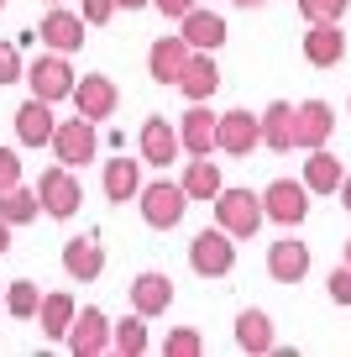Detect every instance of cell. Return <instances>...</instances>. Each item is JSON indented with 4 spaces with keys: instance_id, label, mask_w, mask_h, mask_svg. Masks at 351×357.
Segmentation results:
<instances>
[{
    "instance_id": "25",
    "label": "cell",
    "mask_w": 351,
    "mask_h": 357,
    "mask_svg": "<svg viewBox=\"0 0 351 357\" xmlns=\"http://www.w3.org/2000/svg\"><path fill=\"white\" fill-rule=\"evenodd\" d=\"M263 147H273V153H294V105H288V100H273L263 111Z\"/></svg>"
},
{
    "instance_id": "16",
    "label": "cell",
    "mask_w": 351,
    "mask_h": 357,
    "mask_svg": "<svg viewBox=\"0 0 351 357\" xmlns=\"http://www.w3.org/2000/svg\"><path fill=\"white\" fill-rule=\"evenodd\" d=\"M178 89H184L189 100H210L220 89V68H215V53H205V47H194L184 63V74H178Z\"/></svg>"
},
{
    "instance_id": "30",
    "label": "cell",
    "mask_w": 351,
    "mask_h": 357,
    "mask_svg": "<svg viewBox=\"0 0 351 357\" xmlns=\"http://www.w3.org/2000/svg\"><path fill=\"white\" fill-rule=\"evenodd\" d=\"M110 347H116L121 357H142L147 352V315L132 310L126 321H116V326H110Z\"/></svg>"
},
{
    "instance_id": "10",
    "label": "cell",
    "mask_w": 351,
    "mask_h": 357,
    "mask_svg": "<svg viewBox=\"0 0 351 357\" xmlns=\"http://www.w3.org/2000/svg\"><path fill=\"white\" fill-rule=\"evenodd\" d=\"M68 100H74L79 116L105 121V116H116V100H121V95H116V84H110L105 74H84V79L74 84V95H68Z\"/></svg>"
},
{
    "instance_id": "2",
    "label": "cell",
    "mask_w": 351,
    "mask_h": 357,
    "mask_svg": "<svg viewBox=\"0 0 351 357\" xmlns=\"http://www.w3.org/2000/svg\"><path fill=\"white\" fill-rule=\"evenodd\" d=\"M263 221H267L263 195H252V190H220L215 195V226H226L231 236H257Z\"/></svg>"
},
{
    "instance_id": "27",
    "label": "cell",
    "mask_w": 351,
    "mask_h": 357,
    "mask_svg": "<svg viewBox=\"0 0 351 357\" xmlns=\"http://www.w3.org/2000/svg\"><path fill=\"white\" fill-rule=\"evenodd\" d=\"M74 315H79L74 294H42V305H37V321H42V336H53V342H63V336H68Z\"/></svg>"
},
{
    "instance_id": "31",
    "label": "cell",
    "mask_w": 351,
    "mask_h": 357,
    "mask_svg": "<svg viewBox=\"0 0 351 357\" xmlns=\"http://www.w3.org/2000/svg\"><path fill=\"white\" fill-rule=\"evenodd\" d=\"M37 305H42V289H37L32 279H16L11 289H6V310H11L16 321H37Z\"/></svg>"
},
{
    "instance_id": "9",
    "label": "cell",
    "mask_w": 351,
    "mask_h": 357,
    "mask_svg": "<svg viewBox=\"0 0 351 357\" xmlns=\"http://www.w3.org/2000/svg\"><path fill=\"white\" fill-rule=\"evenodd\" d=\"M68 352L74 357H100V352H110V321H105V310H95V305H84V310L74 315V326H68Z\"/></svg>"
},
{
    "instance_id": "33",
    "label": "cell",
    "mask_w": 351,
    "mask_h": 357,
    "mask_svg": "<svg viewBox=\"0 0 351 357\" xmlns=\"http://www.w3.org/2000/svg\"><path fill=\"white\" fill-rule=\"evenodd\" d=\"M351 0H299V16L304 22H341Z\"/></svg>"
},
{
    "instance_id": "45",
    "label": "cell",
    "mask_w": 351,
    "mask_h": 357,
    "mask_svg": "<svg viewBox=\"0 0 351 357\" xmlns=\"http://www.w3.org/2000/svg\"><path fill=\"white\" fill-rule=\"evenodd\" d=\"M53 6H58V0H53Z\"/></svg>"
},
{
    "instance_id": "41",
    "label": "cell",
    "mask_w": 351,
    "mask_h": 357,
    "mask_svg": "<svg viewBox=\"0 0 351 357\" xmlns=\"http://www.w3.org/2000/svg\"><path fill=\"white\" fill-rule=\"evenodd\" d=\"M116 6H126V11H142V6H153V0H116Z\"/></svg>"
},
{
    "instance_id": "32",
    "label": "cell",
    "mask_w": 351,
    "mask_h": 357,
    "mask_svg": "<svg viewBox=\"0 0 351 357\" xmlns=\"http://www.w3.org/2000/svg\"><path fill=\"white\" fill-rule=\"evenodd\" d=\"M205 352V342H199V331H189V326H178V331L163 336V357H199Z\"/></svg>"
},
{
    "instance_id": "40",
    "label": "cell",
    "mask_w": 351,
    "mask_h": 357,
    "mask_svg": "<svg viewBox=\"0 0 351 357\" xmlns=\"http://www.w3.org/2000/svg\"><path fill=\"white\" fill-rule=\"evenodd\" d=\"M341 200H346V211H351V174L341 178Z\"/></svg>"
},
{
    "instance_id": "44",
    "label": "cell",
    "mask_w": 351,
    "mask_h": 357,
    "mask_svg": "<svg viewBox=\"0 0 351 357\" xmlns=\"http://www.w3.org/2000/svg\"><path fill=\"white\" fill-rule=\"evenodd\" d=\"M0 6H6V0H0Z\"/></svg>"
},
{
    "instance_id": "24",
    "label": "cell",
    "mask_w": 351,
    "mask_h": 357,
    "mask_svg": "<svg viewBox=\"0 0 351 357\" xmlns=\"http://www.w3.org/2000/svg\"><path fill=\"white\" fill-rule=\"evenodd\" d=\"M132 305H136L142 315H163L168 305H173V279H168V273H136Z\"/></svg>"
},
{
    "instance_id": "28",
    "label": "cell",
    "mask_w": 351,
    "mask_h": 357,
    "mask_svg": "<svg viewBox=\"0 0 351 357\" xmlns=\"http://www.w3.org/2000/svg\"><path fill=\"white\" fill-rule=\"evenodd\" d=\"M236 347L242 352H273V321L263 310H242L236 315Z\"/></svg>"
},
{
    "instance_id": "39",
    "label": "cell",
    "mask_w": 351,
    "mask_h": 357,
    "mask_svg": "<svg viewBox=\"0 0 351 357\" xmlns=\"http://www.w3.org/2000/svg\"><path fill=\"white\" fill-rule=\"evenodd\" d=\"M11 252V221H0V257Z\"/></svg>"
},
{
    "instance_id": "37",
    "label": "cell",
    "mask_w": 351,
    "mask_h": 357,
    "mask_svg": "<svg viewBox=\"0 0 351 357\" xmlns=\"http://www.w3.org/2000/svg\"><path fill=\"white\" fill-rule=\"evenodd\" d=\"M79 16H84L89 26H105L110 16H116V0H84V11H79Z\"/></svg>"
},
{
    "instance_id": "15",
    "label": "cell",
    "mask_w": 351,
    "mask_h": 357,
    "mask_svg": "<svg viewBox=\"0 0 351 357\" xmlns=\"http://www.w3.org/2000/svg\"><path fill=\"white\" fill-rule=\"evenodd\" d=\"M63 273L74 284H95L100 273H105V247H100L95 236H74V242L63 247Z\"/></svg>"
},
{
    "instance_id": "13",
    "label": "cell",
    "mask_w": 351,
    "mask_h": 357,
    "mask_svg": "<svg viewBox=\"0 0 351 357\" xmlns=\"http://www.w3.org/2000/svg\"><path fill=\"white\" fill-rule=\"evenodd\" d=\"M330 126H336V111H330L325 100H304V105H294V147H325V137H330Z\"/></svg>"
},
{
    "instance_id": "34",
    "label": "cell",
    "mask_w": 351,
    "mask_h": 357,
    "mask_svg": "<svg viewBox=\"0 0 351 357\" xmlns=\"http://www.w3.org/2000/svg\"><path fill=\"white\" fill-rule=\"evenodd\" d=\"M325 289H330V300H336V305H351V263L330 268V279H325Z\"/></svg>"
},
{
    "instance_id": "19",
    "label": "cell",
    "mask_w": 351,
    "mask_h": 357,
    "mask_svg": "<svg viewBox=\"0 0 351 357\" xmlns=\"http://www.w3.org/2000/svg\"><path fill=\"white\" fill-rule=\"evenodd\" d=\"M341 178H346L341 158L325 153V147H309V158H304V190H309V195H336Z\"/></svg>"
},
{
    "instance_id": "35",
    "label": "cell",
    "mask_w": 351,
    "mask_h": 357,
    "mask_svg": "<svg viewBox=\"0 0 351 357\" xmlns=\"http://www.w3.org/2000/svg\"><path fill=\"white\" fill-rule=\"evenodd\" d=\"M22 79V53L16 43H0V84H16Z\"/></svg>"
},
{
    "instance_id": "4",
    "label": "cell",
    "mask_w": 351,
    "mask_h": 357,
    "mask_svg": "<svg viewBox=\"0 0 351 357\" xmlns=\"http://www.w3.org/2000/svg\"><path fill=\"white\" fill-rule=\"evenodd\" d=\"M37 200H42V211L53 215V221H68V215L79 211V200H84V190H79L74 168H68V163L42 168V178H37Z\"/></svg>"
},
{
    "instance_id": "42",
    "label": "cell",
    "mask_w": 351,
    "mask_h": 357,
    "mask_svg": "<svg viewBox=\"0 0 351 357\" xmlns=\"http://www.w3.org/2000/svg\"><path fill=\"white\" fill-rule=\"evenodd\" d=\"M236 6H242V11H257V6H267V0H236Z\"/></svg>"
},
{
    "instance_id": "22",
    "label": "cell",
    "mask_w": 351,
    "mask_h": 357,
    "mask_svg": "<svg viewBox=\"0 0 351 357\" xmlns=\"http://www.w3.org/2000/svg\"><path fill=\"white\" fill-rule=\"evenodd\" d=\"M136 190H142V158H110L105 163V200L126 205V200H136Z\"/></svg>"
},
{
    "instance_id": "8",
    "label": "cell",
    "mask_w": 351,
    "mask_h": 357,
    "mask_svg": "<svg viewBox=\"0 0 351 357\" xmlns=\"http://www.w3.org/2000/svg\"><path fill=\"white\" fill-rule=\"evenodd\" d=\"M263 211H267V221H278V226H299L309 215V190L294 184V178H273L263 190Z\"/></svg>"
},
{
    "instance_id": "43",
    "label": "cell",
    "mask_w": 351,
    "mask_h": 357,
    "mask_svg": "<svg viewBox=\"0 0 351 357\" xmlns=\"http://www.w3.org/2000/svg\"><path fill=\"white\" fill-rule=\"evenodd\" d=\"M346 263H351V236H346Z\"/></svg>"
},
{
    "instance_id": "38",
    "label": "cell",
    "mask_w": 351,
    "mask_h": 357,
    "mask_svg": "<svg viewBox=\"0 0 351 357\" xmlns=\"http://www.w3.org/2000/svg\"><path fill=\"white\" fill-rule=\"evenodd\" d=\"M153 6H157L163 16H173V22H184V16L194 11V6H199V0H153Z\"/></svg>"
},
{
    "instance_id": "5",
    "label": "cell",
    "mask_w": 351,
    "mask_h": 357,
    "mask_svg": "<svg viewBox=\"0 0 351 357\" xmlns=\"http://www.w3.org/2000/svg\"><path fill=\"white\" fill-rule=\"evenodd\" d=\"M26 84H32V95L37 100H47V105H58V100H68V95H74V68H68V53H42L37 58L32 68H26Z\"/></svg>"
},
{
    "instance_id": "7",
    "label": "cell",
    "mask_w": 351,
    "mask_h": 357,
    "mask_svg": "<svg viewBox=\"0 0 351 357\" xmlns=\"http://www.w3.org/2000/svg\"><path fill=\"white\" fill-rule=\"evenodd\" d=\"M215 147L231 158H252V147H263V116H252V111L215 116Z\"/></svg>"
},
{
    "instance_id": "36",
    "label": "cell",
    "mask_w": 351,
    "mask_h": 357,
    "mask_svg": "<svg viewBox=\"0 0 351 357\" xmlns=\"http://www.w3.org/2000/svg\"><path fill=\"white\" fill-rule=\"evenodd\" d=\"M11 184H22V158L11 147H0V190H11Z\"/></svg>"
},
{
    "instance_id": "11",
    "label": "cell",
    "mask_w": 351,
    "mask_h": 357,
    "mask_svg": "<svg viewBox=\"0 0 351 357\" xmlns=\"http://www.w3.org/2000/svg\"><path fill=\"white\" fill-rule=\"evenodd\" d=\"M189 53H194V47L184 43V32L157 37V43H153V53H147V74H153L157 84H178V74H184Z\"/></svg>"
},
{
    "instance_id": "6",
    "label": "cell",
    "mask_w": 351,
    "mask_h": 357,
    "mask_svg": "<svg viewBox=\"0 0 351 357\" xmlns=\"http://www.w3.org/2000/svg\"><path fill=\"white\" fill-rule=\"evenodd\" d=\"M189 263H194V273H205V279L231 273V268H236V242H231V231H226V226L199 231L194 242H189Z\"/></svg>"
},
{
    "instance_id": "12",
    "label": "cell",
    "mask_w": 351,
    "mask_h": 357,
    "mask_svg": "<svg viewBox=\"0 0 351 357\" xmlns=\"http://www.w3.org/2000/svg\"><path fill=\"white\" fill-rule=\"evenodd\" d=\"M304 58L315 68H336L341 58H346V32H341V22H309L304 32Z\"/></svg>"
},
{
    "instance_id": "26",
    "label": "cell",
    "mask_w": 351,
    "mask_h": 357,
    "mask_svg": "<svg viewBox=\"0 0 351 357\" xmlns=\"http://www.w3.org/2000/svg\"><path fill=\"white\" fill-rule=\"evenodd\" d=\"M184 43H189V47H205V53H215V47L226 43V22H220L215 11H205V6H194V11L184 16Z\"/></svg>"
},
{
    "instance_id": "17",
    "label": "cell",
    "mask_w": 351,
    "mask_h": 357,
    "mask_svg": "<svg viewBox=\"0 0 351 357\" xmlns=\"http://www.w3.org/2000/svg\"><path fill=\"white\" fill-rule=\"evenodd\" d=\"M178 153H184L178 132L163 121V116H147V121H142V163H157V168H168Z\"/></svg>"
},
{
    "instance_id": "21",
    "label": "cell",
    "mask_w": 351,
    "mask_h": 357,
    "mask_svg": "<svg viewBox=\"0 0 351 357\" xmlns=\"http://www.w3.org/2000/svg\"><path fill=\"white\" fill-rule=\"evenodd\" d=\"M178 142H184L189 158H205L210 147H215V116L205 111V100H194V111H184V121H178Z\"/></svg>"
},
{
    "instance_id": "23",
    "label": "cell",
    "mask_w": 351,
    "mask_h": 357,
    "mask_svg": "<svg viewBox=\"0 0 351 357\" xmlns=\"http://www.w3.org/2000/svg\"><path fill=\"white\" fill-rule=\"evenodd\" d=\"M178 184H184V195L189 200H215L220 190H226V178H220V168H215V158H189V168H184V178H178Z\"/></svg>"
},
{
    "instance_id": "1",
    "label": "cell",
    "mask_w": 351,
    "mask_h": 357,
    "mask_svg": "<svg viewBox=\"0 0 351 357\" xmlns=\"http://www.w3.org/2000/svg\"><path fill=\"white\" fill-rule=\"evenodd\" d=\"M136 200H142V221H147V226H157V231H173V226L184 221V211H189L184 184H173V178L142 184V190H136Z\"/></svg>"
},
{
    "instance_id": "14",
    "label": "cell",
    "mask_w": 351,
    "mask_h": 357,
    "mask_svg": "<svg viewBox=\"0 0 351 357\" xmlns=\"http://www.w3.org/2000/svg\"><path fill=\"white\" fill-rule=\"evenodd\" d=\"M42 43L53 47V53H79L84 47V16L79 11H63V6H53V11L42 16Z\"/></svg>"
},
{
    "instance_id": "18",
    "label": "cell",
    "mask_w": 351,
    "mask_h": 357,
    "mask_svg": "<svg viewBox=\"0 0 351 357\" xmlns=\"http://www.w3.org/2000/svg\"><path fill=\"white\" fill-rule=\"evenodd\" d=\"M267 273H273L278 284H299L309 273V247L294 242V236H283V242L267 247Z\"/></svg>"
},
{
    "instance_id": "3",
    "label": "cell",
    "mask_w": 351,
    "mask_h": 357,
    "mask_svg": "<svg viewBox=\"0 0 351 357\" xmlns=\"http://www.w3.org/2000/svg\"><path fill=\"white\" fill-rule=\"evenodd\" d=\"M47 147L58 153V163L79 168V163H89V158L100 153V132H95L89 116H63V121L53 126V142H47Z\"/></svg>"
},
{
    "instance_id": "20",
    "label": "cell",
    "mask_w": 351,
    "mask_h": 357,
    "mask_svg": "<svg viewBox=\"0 0 351 357\" xmlns=\"http://www.w3.org/2000/svg\"><path fill=\"white\" fill-rule=\"evenodd\" d=\"M53 126H58V116H53V105L47 100H26L22 111H16V137H22L26 147H42V142H53Z\"/></svg>"
},
{
    "instance_id": "29",
    "label": "cell",
    "mask_w": 351,
    "mask_h": 357,
    "mask_svg": "<svg viewBox=\"0 0 351 357\" xmlns=\"http://www.w3.org/2000/svg\"><path fill=\"white\" fill-rule=\"evenodd\" d=\"M42 215V200H37V190H26V184H11V190H0V221L11 226H26Z\"/></svg>"
}]
</instances>
